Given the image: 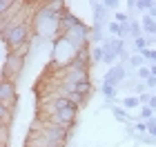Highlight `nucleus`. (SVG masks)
<instances>
[{"mask_svg": "<svg viewBox=\"0 0 156 147\" xmlns=\"http://www.w3.org/2000/svg\"><path fill=\"white\" fill-rule=\"evenodd\" d=\"M31 40V20L29 23H18V25H9L2 29V45L13 51V49H18L20 45L29 43Z\"/></svg>", "mask_w": 156, "mask_h": 147, "instance_id": "nucleus-1", "label": "nucleus"}, {"mask_svg": "<svg viewBox=\"0 0 156 147\" xmlns=\"http://www.w3.org/2000/svg\"><path fill=\"white\" fill-rule=\"evenodd\" d=\"M23 67H25V58H20L16 54H9L2 60V80H13L16 82V78L20 76V72H23Z\"/></svg>", "mask_w": 156, "mask_h": 147, "instance_id": "nucleus-2", "label": "nucleus"}, {"mask_svg": "<svg viewBox=\"0 0 156 147\" xmlns=\"http://www.w3.org/2000/svg\"><path fill=\"white\" fill-rule=\"evenodd\" d=\"M18 100V87L13 80H0V107H11L16 109Z\"/></svg>", "mask_w": 156, "mask_h": 147, "instance_id": "nucleus-3", "label": "nucleus"}, {"mask_svg": "<svg viewBox=\"0 0 156 147\" xmlns=\"http://www.w3.org/2000/svg\"><path fill=\"white\" fill-rule=\"evenodd\" d=\"M123 76H125V69L123 67H112L109 72H107V76H105L103 85H112V87H114L116 82H118V78H123Z\"/></svg>", "mask_w": 156, "mask_h": 147, "instance_id": "nucleus-4", "label": "nucleus"}, {"mask_svg": "<svg viewBox=\"0 0 156 147\" xmlns=\"http://www.w3.org/2000/svg\"><path fill=\"white\" fill-rule=\"evenodd\" d=\"M143 29H145L147 33H156V20H154V18H150L147 13L143 16Z\"/></svg>", "mask_w": 156, "mask_h": 147, "instance_id": "nucleus-5", "label": "nucleus"}, {"mask_svg": "<svg viewBox=\"0 0 156 147\" xmlns=\"http://www.w3.org/2000/svg\"><path fill=\"white\" fill-rule=\"evenodd\" d=\"M0 114H2V118H0V123L2 125H9L11 123V114H16V109H11V107H0Z\"/></svg>", "mask_w": 156, "mask_h": 147, "instance_id": "nucleus-6", "label": "nucleus"}, {"mask_svg": "<svg viewBox=\"0 0 156 147\" xmlns=\"http://www.w3.org/2000/svg\"><path fill=\"white\" fill-rule=\"evenodd\" d=\"M31 47H34V45H31V40H29V43H25V45H20L18 49H13V51H11V54H16V56H20V58H27V54H29V51H31Z\"/></svg>", "mask_w": 156, "mask_h": 147, "instance_id": "nucleus-7", "label": "nucleus"}, {"mask_svg": "<svg viewBox=\"0 0 156 147\" xmlns=\"http://www.w3.org/2000/svg\"><path fill=\"white\" fill-rule=\"evenodd\" d=\"M0 143H2V147H7V143H9V125H0Z\"/></svg>", "mask_w": 156, "mask_h": 147, "instance_id": "nucleus-8", "label": "nucleus"}, {"mask_svg": "<svg viewBox=\"0 0 156 147\" xmlns=\"http://www.w3.org/2000/svg\"><path fill=\"white\" fill-rule=\"evenodd\" d=\"M134 45H136V49H138V51H145V49H147V38H143V36L134 38Z\"/></svg>", "mask_w": 156, "mask_h": 147, "instance_id": "nucleus-9", "label": "nucleus"}, {"mask_svg": "<svg viewBox=\"0 0 156 147\" xmlns=\"http://www.w3.org/2000/svg\"><path fill=\"white\" fill-rule=\"evenodd\" d=\"M125 107H136V105H140V98L138 96H129V98H125L123 100Z\"/></svg>", "mask_w": 156, "mask_h": 147, "instance_id": "nucleus-10", "label": "nucleus"}, {"mask_svg": "<svg viewBox=\"0 0 156 147\" xmlns=\"http://www.w3.org/2000/svg\"><path fill=\"white\" fill-rule=\"evenodd\" d=\"M103 94L107 96V98H114V96H116V87H112V85H103Z\"/></svg>", "mask_w": 156, "mask_h": 147, "instance_id": "nucleus-11", "label": "nucleus"}, {"mask_svg": "<svg viewBox=\"0 0 156 147\" xmlns=\"http://www.w3.org/2000/svg\"><path fill=\"white\" fill-rule=\"evenodd\" d=\"M91 58H94L96 62H101V60L105 58V54H103V47H98V49H94V51H91Z\"/></svg>", "mask_w": 156, "mask_h": 147, "instance_id": "nucleus-12", "label": "nucleus"}, {"mask_svg": "<svg viewBox=\"0 0 156 147\" xmlns=\"http://www.w3.org/2000/svg\"><path fill=\"white\" fill-rule=\"evenodd\" d=\"M138 78H145V80H150V78H152V72H150L147 67H140V69H138Z\"/></svg>", "mask_w": 156, "mask_h": 147, "instance_id": "nucleus-13", "label": "nucleus"}, {"mask_svg": "<svg viewBox=\"0 0 156 147\" xmlns=\"http://www.w3.org/2000/svg\"><path fill=\"white\" fill-rule=\"evenodd\" d=\"M140 56H143V58H150V60H156V51H152V49H145V51H140Z\"/></svg>", "mask_w": 156, "mask_h": 147, "instance_id": "nucleus-14", "label": "nucleus"}, {"mask_svg": "<svg viewBox=\"0 0 156 147\" xmlns=\"http://www.w3.org/2000/svg\"><path fill=\"white\" fill-rule=\"evenodd\" d=\"M132 65L140 69V65H143V56H132Z\"/></svg>", "mask_w": 156, "mask_h": 147, "instance_id": "nucleus-15", "label": "nucleus"}, {"mask_svg": "<svg viewBox=\"0 0 156 147\" xmlns=\"http://www.w3.org/2000/svg\"><path fill=\"white\" fill-rule=\"evenodd\" d=\"M140 118H152V107H143L140 109Z\"/></svg>", "mask_w": 156, "mask_h": 147, "instance_id": "nucleus-16", "label": "nucleus"}, {"mask_svg": "<svg viewBox=\"0 0 156 147\" xmlns=\"http://www.w3.org/2000/svg\"><path fill=\"white\" fill-rule=\"evenodd\" d=\"M114 114H116V118H118V121H127V114H125V111H120V109H114Z\"/></svg>", "mask_w": 156, "mask_h": 147, "instance_id": "nucleus-17", "label": "nucleus"}, {"mask_svg": "<svg viewBox=\"0 0 156 147\" xmlns=\"http://www.w3.org/2000/svg\"><path fill=\"white\" fill-rule=\"evenodd\" d=\"M136 129H138V131H145V129H147V125H145V123H138V125H136Z\"/></svg>", "mask_w": 156, "mask_h": 147, "instance_id": "nucleus-18", "label": "nucleus"}, {"mask_svg": "<svg viewBox=\"0 0 156 147\" xmlns=\"http://www.w3.org/2000/svg\"><path fill=\"white\" fill-rule=\"evenodd\" d=\"M147 85H150V87H154V85H156V78H154V76H152L150 80H147Z\"/></svg>", "mask_w": 156, "mask_h": 147, "instance_id": "nucleus-19", "label": "nucleus"}, {"mask_svg": "<svg viewBox=\"0 0 156 147\" xmlns=\"http://www.w3.org/2000/svg\"><path fill=\"white\" fill-rule=\"evenodd\" d=\"M150 72H152V76L156 78V65H152V67H150Z\"/></svg>", "mask_w": 156, "mask_h": 147, "instance_id": "nucleus-20", "label": "nucleus"}]
</instances>
